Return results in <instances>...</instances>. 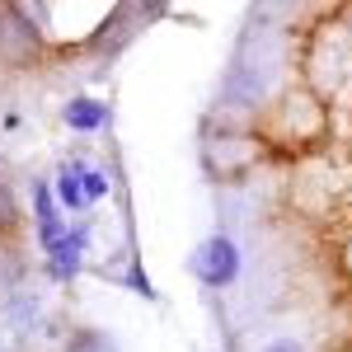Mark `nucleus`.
I'll return each instance as SVG.
<instances>
[{
	"label": "nucleus",
	"instance_id": "obj_1",
	"mask_svg": "<svg viewBox=\"0 0 352 352\" xmlns=\"http://www.w3.org/2000/svg\"><path fill=\"white\" fill-rule=\"evenodd\" d=\"M0 56L10 66H28L43 56V38L28 19V10H19V5H0Z\"/></svg>",
	"mask_w": 352,
	"mask_h": 352
},
{
	"label": "nucleus",
	"instance_id": "obj_2",
	"mask_svg": "<svg viewBox=\"0 0 352 352\" xmlns=\"http://www.w3.org/2000/svg\"><path fill=\"white\" fill-rule=\"evenodd\" d=\"M192 272H197L207 287H226V282H235V272H240V254H235L230 235H212V240H202V249L192 254Z\"/></svg>",
	"mask_w": 352,
	"mask_h": 352
},
{
	"label": "nucleus",
	"instance_id": "obj_3",
	"mask_svg": "<svg viewBox=\"0 0 352 352\" xmlns=\"http://www.w3.org/2000/svg\"><path fill=\"white\" fill-rule=\"evenodd\" d=\"M66 122H71L76 132H94V127L109 122V109L94 104V99H71V104H66Z\"/></svg>",
	"mask_w": 352,
	"mask_h": 352
},
{
	"label": "nucleus",
	"instance_id": "obj_4",
	"mask_svg": "<svg viewBox=\"0 0 352 352\" xmlns=\"http://www.w3.org/2000/svg\"><path fill=\"white\" fill-rule=\"evenodd\" d=\"M56 197H61L66 207H85V184H80V164H71V169H61V179H56Z\"/></svg>",
	"mask_w": 352,
	"mask_h": 352
},
{
	"label": "nucleus",
	"instance_id": "obj_5",
	"mask_svg": "<svg viewBox=\"0 0 352 352\" xmlns=\"http://www.w3.org/2000/svg\"><path fill=\"white\" fill-rule=\"evenodd\" d=\"M80 184H85V202L109 192V179H104V174H94V169H85V164H80Z\"/></svg>",
	"mask_w": 352,
	"mask_h": 352
},
{
	"label": "nucleus",
	"instance_id": "obj_6",
	"mask_svg": "<svg viewBox=\"0 0 352 352\" xmlns=\"http://www.w3.org/2000/svg\"><path fill=\"white\" fill-rule=\"evenodd\" d=\"M14 221V207H10V192L0 188V226H10Z\"/></svg>",
	"mask_w": 352,
	"mask_h": 352
},
{
	"label": "nucleus",
	"instance_id": "obj_7",
	"mask_svg": "<svg viewBox=\"0 0 352 352\" xmlns=\"http://www.w3.org/2000/svg\"><path fill=\"white\" fill-rule=\"evenodd\" d=\"M268 352H300V343H292V338H282V343H272Z\"/></svg>",
	"mask_w": 352,
	"mask_h": 352
}]
</instances>
